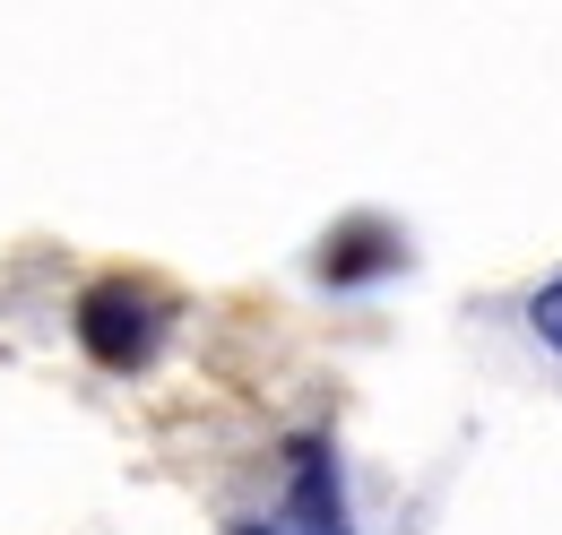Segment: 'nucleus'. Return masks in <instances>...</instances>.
Instances as JSON below:
<instances>
[{
    "instance_id": "obj_1",
    "label": "nucleus",
    "mask_w": 562,
    "mask_h": 535,
    "mask_svg": "<svg viewBox=\"0 0 562 535\" xmlns=\"http://www.w3.org/2000/svg\"><path fill=\"white\" fill-rule=\"evenodd\" d=\"M78 337L95 345V363L131 372L147 345H156V320H147V303H131V285H95L87 311H78Z\"/></svg>"
},
{
    "instance_id": "obj_2",
    "label": "nucleus",
    "mask_w": 562,
    "mask_h": 535,
    "mask_svg": "<svg viewBox=\"0 0 562 535\" xmlns=\"http://www.w3.org/2000/svg\"><path fill=\"white\" fill-rule=\"evenodd\" d=\"M294 535H347V510H338V475H329V449L303 441L294 449Z\"/></svg>"
},
{
    "instance_id": "obj_3",
    "label": "nucleus",
    "mask_w": 562,
    "mask_h": 535,
    "mask_svg": "<svg viewBox=\"0 0 562 535\" xmlns=\"http://www.w3.org/2000/svg\"><path fill=\"white\" fill-rule=\"evenodd\" d=\"M528 329H537V337L562 354V276H546V285L528 294Z\"/></svg>"
},
{
    "instance_id": "obj_4",
    "label": "nucleus",
    "mask_w": 562,
    "mask_h": 535,
    "mask_svg": "<svg viewBox=\"0 0 562 535\" xmlns=\"http://www.w3.org/2000/svg\"><path fill=\"white\" fill-rule=\"evenodd\" d=\"M234 535H285V527H234Z\"/></svg>"
}]
</instances>
